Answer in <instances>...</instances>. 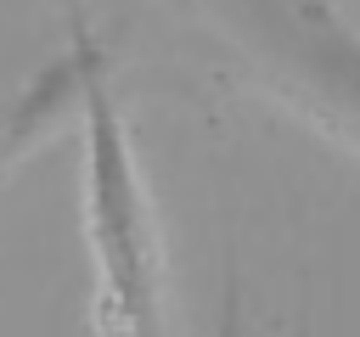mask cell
<instances>
[{
	"mask_svg": "<svg viewBox=\"0 0 360 337\" xmlns=\"http://www.w3.org/2000/svg\"><path fill=\"white\" fill-rule=\"evenodd\" d=\"M73 67L84 101V230L96 258V315L107 337H169L163 315V253L152 202L135 168L129 129L118 118L107 56L73 11Z\"/></svg>",
	"mask_w": 360,
	"mask_h": 337,
	"instance_id": "6da1fadb",
	"label": "cell"
},
{
	"mask_svg": "<svg viewBox=\"0 0 360 337\" xmlns=\"http://www.w3.org/2000/svg\"><path fill=\"white\" fill-rule=\"evenodd\" d=\"M264 90L360 157V28L332 0H242Z\"/></svg>",
	"mask_w": 360,
	"mask_h": 337,
	"instance_id": "7a4b0ae2",
	"label": "cell"
},
{
	"mask_svg": "<svg viewBox=\"0 0 360 337\" xmlns=\"http://www.w3.org/2000/svg\"><path fill=\"white\" fill-rule=\"evenodd\" d=\"M219 337H242V303H236V286L225 292V315H219Z\"/></svg>",
	"mask_w": 360,
	"mask_h": 337,
	"instance_id": "3957f363",
	"label": "cell"
}]
</instances>
